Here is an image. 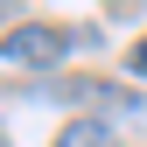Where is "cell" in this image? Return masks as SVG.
I'll return each mask as SVG.
<instances>
[{
	"label": "cell",
	"instance_id": "4",
	"mask_svg": "<svg viewBox=\"0 0 147 147\" xmlns=\"http://www.w3.org/2000/svg\"><path fill=\"white\" fill-rule=\"evenodd\" d=\"M126 70H133V77H147V42H133V49H126Z\"/></svg>",
	"mask_w": 147,
	"mask_h": 147
},
{
	"label": "cell",
	"instance_id": "5",
	"mask_svg": "<svg viewBox=\"0 0 147 147\" xmlns=\"http://www.w3.org/2000/svg\"><path fill=\"white\" fill-rule=\"evenodd\" d=\"M0 21H14V0H0Z\"/></svg>",
	"mask_w": 147,
	"mask_h": 147
},
{
	"label": "cell",
	"instance_id": "3",
	"mask_svg": "<svg viewBox=\"0 0 147 147\" xmlns=\"http://www.w3.org/2000/svg\"><path fill=\"white\" fill-rule=\"evenodd\" d=\"M56 147H112V126H105L98 112H91V119H70L56 133Z\"/></svg>",
	"mask_w": 147,
	"mask_h": 147
},
{
	"label": "cell",
	"instance_id": "2",
	"mask_svg": "<svg viewBox=\"0 0 147 147\" xmlns=\"http://www.w3.org/2000/svg\"><path fill=\"white\" fill-rule=\"evenodd\" d=\"M70 98L98 105L105 126H147V98H133V91H119V84H70Z\"/></svg>",
	"mask_w": 147,
	"mask_h": 147
},
{
	"label": "cell",
	"instance_id": "1",
	"mask_svg": "<svg viewBox=\"0 0 147 147\" xmlns=\"http://www.w3.org/2000/svg\"><path fill=\"white\" fill-rule=\"evenodd\" d=\"M63 49H70V28L56 21H14L0 35V63H21V70H56Z\"/></svg>",
	"mask_w": 147,
	"mask_h": 147
}]
</instances>
